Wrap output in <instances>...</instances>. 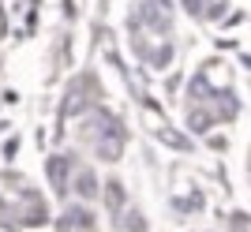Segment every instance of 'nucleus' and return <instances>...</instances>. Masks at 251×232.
<instances>
[{
	"instance_id": "20e7f679",
	"label": "nucleus",
	"mask_w": 251,
	"mask_h": 232,
	"mask_svg": "<svg viewBox=\"0 0 251 232\" xmlns=\"http://www.w3.org/2000/svg\"><path fill=\"white\" fill-rule=\"evenodd\" d=\"M75 191H79V195H94V172H83V176H75Z\"/></svg>"
},
{
	"instance_id": "7ed1b4c3",
	"label": "nucleus",
	"mask_w": 251,
	"mask_h": 232,
	"mask_svg": "<svg viewBox=\"0 0 251 232\" xmlns=\"http://www.w3.org/2000/svg\"><path fill=\"white\" fill-rule=\"evenodd\" d=\"M105 199H109V206L120 210V206H124V187H120V184H109V187H105Z\"/></svg>"
},
{
	"instance_id": "f03ea898",
	"label": "nucleus",
	"mask_w": 251,
	"mask_h": 232,
	"mask_svg": "<svg viewBox=\"0 0 251 232\" xmlns=\"http://www.w3.org/2000/svg\"><path fill=\"white\" fill-rule=\"evenodd\" d=\"M218 124V113H214V105H191V113H188V127L195 131V135H206L210 127Z\"/></svg>"
},
{
	"instance_id": "f257e3e1",
	"label": "nucleus",
	"mask_w": 251,
	"mask_h": 232,
	"mask_svg": "<svg viewBox=\"0 0 251 232\" xmlns=\"http://www.w3.org/2000/svg\"><path fill=\"white\" fill-rule=\"evenodd\" d=\"M173 15H176V0H143L139 4V19L147 30H154L157 38H169L173 30Z\"/></svg>"
},
{
	"instance_id": "39448f33",
	"label": "nucleus",
	"mask_w": 251,
	"mask_h": 232,
	"mask_svg": "<svg viewBox=\"0 0 251 232\" xmlns=\"http://www.w3.org/2000/svg\"><path fill=\"white\" fill-rule=\"evenodd\" d=\"M180 8L188 11L195 23H202V0H180Z\"/></svg>"
},
{
	"instance_id": "423d86ee",
	"label": "nucleus",
	"mask_w": 251,
	"mask_h": 232,
	"mask_svg": "<svg viewBox=\"0 0 251 232\" xmlns=\"http://www.w3.org/2000/svg\"><path fill=\"white\" fill-rule=\"evenodd\" d=\"M64 172H68V161H64V158H52L49 161V176H56V184H64V180H60Z\"/></svg>"
},
{
	"instance_id": "0eeeda50",
	"label": "nucleus",
	"mask_w": 251,
	"mask_h": 232,
	"mask_svg": "<svg viewBox=\"0 0 251 232\" xmlns=\"http://www.w3.org/2000/svg\"><path fill=\"white\" fill-rule=\"evenodd\" d=\"M127 225H131V232H147V221L139 213H127Z\"/></svg>"
}]
</instances>
